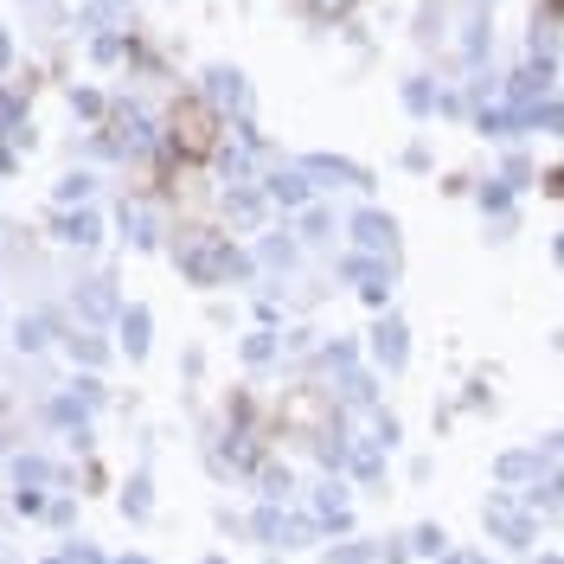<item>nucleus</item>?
Masks as SVG:
<instances>
[{
    "label": "nucleus",
    "instance_id": "obj_2",
    "mask_svg": "<svg viewBox=\"0 0 564 564\" xmlns=\"http://www.w3.org/2000/svg\"><path fill=\"white\" fill-rule=\"evenodd\" d=\"M340 7H352V0H315V13H340Z\"/></svg>",
    "mask_w": 564,
    "mask_h": 564
},
{
    "label": "nucleus",
    "instance_id": "obj_1",
    "mask_svg": "<svg viewBox=\"0 0 564 564\" xmlns=\"http://www.w3.org/2000/svg\"><path fill=\"white\" fill-rule=\"evenodd\" d=\"M174 148L193 154V161H206L212 148H218V116L206 104H180L174 109Z\"/></svg>",
    "mask_w": 564,
    "mask_h": 564
}]
</instances>
